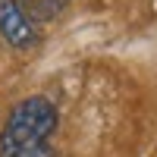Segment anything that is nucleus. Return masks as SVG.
<instances>
[{"label": "nucleus", "mask_w": 157, "mask_h": 157, "mask_svg": "<svg viewBox=\"0 0 157 157\" xmlns=\"http://www.w3.org/2000/svg\"><path fill=\"white\" fill-rule=\"evenodd\" d=\"M60 126L57 104L32 94L10 110L0 132V157H50V138Z\"/></svg>", "instance_id": "obj_1"}, {"label": "nucleus", "mask_w": 157, "mask_h": 157, "mask_svg": "<svg viewBox=\"0 0 157 157\" xmlns=\"http://www.w3.org/2000/svg\"><path fill=\"white\" fill-rule=\"evenodd\" d=\"M19 6L29 13V19H32L35 25H41V22L57 19L60 13L69 6V0H19Z\"/></svg>", "instance_id": "obj_3"}, {"label": "nucleus", "mask_w": 157, "mask_h": 157, "mask_svg": "<svg viewBox=\"0 0 157 157\" xmlns=\"http://www.w3.org/2000/svg\"><path fill=\"white\" fill-rule=\"evenodd\" d=\"M0 38L16 50H32L41 41V29L29 19L19 0H0Z\"/></svg>", "instance_id": "obj_2"}]
</instances>
